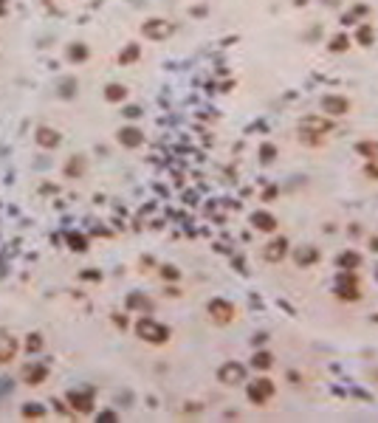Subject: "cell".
Here are the masks:
<instances>
[{"label": "cell", "mask_w": 378, "mask_h": 423, "mask_svg": "<svg viewBox=\"0 0 378 423\" xmlns=\"http://www.w3.org/2000/svg\"><path fill=\"white\" fill-rule=\"evenodd\" d=\"M73 406H76V409H79V412H88V409H91V401H88V398H82V395H73Z\"/></svg>", "instance_id": "17"}, {"label": "cell", "mask_w": 378, "mask_h": 423, "mask_svg": "<svg viewBox=\"0 0 378 423\" xmlns=\"http://www.w3.org/2000/svg\"><path fill=\"white\" fill-rule=\"evenodd\" d=\"M107 96H110V99H119V96H124V88H119V85H113Z\"/></svg>", "instance_id": "18"}, {"label": "cell", "mask_w": 378, "mask_h": 423, "mask_svg": "<svg viewBox=\"0 0 378 423\" xmlns=\"http://www.w3.org/2000/svg\"><path fill=\"white\" fill-rule=\"evenodd\" d=\"M144 34H150V37H167V34H170V25L161 23V20H153V23L144 25Z\"/></svg>", "instance_id": "9"}, {"label": "cell", "mask_w": 378, "mask_h": 423, "mask_svg": "<svg viewBox=\"0 0 378 423\" xmlns=\"http://www.w3.org/2000/svg\"><path fill=\"white\" fill-rule=\"evenodd\" d=\"M296 262L299 266H311V262H316V251H313V248H302V251H296Z\"/></svg>", "instance_id": "11"}, {"label": "cell", "mask_w": 378, "mask_h": 423, "mask_svg": "<svg viewBox=\"0 0 378 423\" xmlns=\"http://www.w3.org/2000/svg\"><path fill=\"white\" fill-rule=\"evenodd\" d=\"M254 367L268 369L271 367V356H268V353H257V356H254Z\"/></svg>", "instance_id": "16"}, {"label": "cell", "mask_w": 378, "mask_h": 423, "mask_svg": "<svg viewBox=\"0 0 378 423\" xmlns=\"http://www.w3.org/2000/svg\"><path fill=\"white\" fill-rule=\"evenodd\" d=\"M57 141H60V139H57V133H51V130H45V127L40 130V144L51 147V144H57Z\"/></svg>", "instance_id": "14"}, {"label": "cell", "mask_w": 378, "mask_h": 423, "mask_svg": "<svg viewBox=\"0 0 378 423\" xmlns=\"http://www.w3.org/2000/svg\"><path fill=\"white\" fill-rule=\"evenodd\" d=\"M136 136H139V133H133V130H127V133H124V141H127V144H136V141H139V139H136Z\"/></svg>", "instance_id": "19"}, {"label": "cell", "mask_w": 378, "mask_h": 423, "mask_svg": "<svg viewBox=\"0 0 378 423\" xmlns=\"http://www.w3.org/2000/svg\"><path fill=\"white\" fill-rule=\"evenodd\" d=\"M251 220H254V226H257V229H262V231H271L277 226V220L271 218V215H265V211H257Z\"/></svg>", "instance_id": "10"}, {"label": "cell", "mask_w": 378, "mask_h": 423, "mask_svg": "<svg viewBox=\"0 0 378 423\" xmlns=\"http://www.w3.org/2000/svg\"><path fill=\"white\" fill-rule=\"evenodd\" d=\"M136 333H139L144 341H153V345H164L167 338H170V327L158 325L155 319H141L136 325Z\"/></svg>", "instance_id": "1"}, {"label": "cell", "mask_w": 378, "mask_h": 423, "mask_svg": "<svg viewBox=\"0 0 378 423\" xmlns=\"http://www.w3.org/2000/svg\"><path fill=\"white\" fill-rule=\"evenodd\" d=\"M339 266H342V268H347V271H353V268L359 266V257H356V254H342Z\"/></svg>", "instance_id": "13"}, {"label": "cell", "mask_w": 378, "mask_h": 423, "mask_svg": "<svg viewBox=\"0 0 378 423\" xmlns=\"http://www.w3.org/2000/svg\"><path fill=\"white\" fill-rule=\"evenodd\" d=\"M285 251H288V240H274V243H268L265 246V260L268 262H277V260H282L285 257Z\"/></svg>", "instance_id": "6"}, {"label": "cell", "mask_w": 378, "mask_h": 423, "mask_svg": "<svg viewBox=\"0 0 378 423\" xmlns=\"http://www.w3.org/2000/svg\"><path fill=\"white\" fill-rule=\"evenodd\" d=\"M325 110H328V113H333V116H342V113H347V110H350V104L344 102V99L328 96V99H325Z\"/></svg>", "instance_id": "7"}, {"label": "cell", "mask_w": 378, "mask_h": 423, "mask_svg": "<svg viewBox=\"0 0 378 423\" xmlns=\"http://www.w3.org/2000/svg\"><path fill=\"white\" fill-rule=\"evenodd\" d=\"M336 296L339 299H359V288H356V274L353 271H344L342 277H339V288H336Z\"/></svg>", "instance_id": "5"}, {"label": "cell", "mask_w": 378, "mask_h": 423, "mask_svg": "<svg viewBox=\"0 0 378 423\" xmlns=\"http://www.w3.org/2000/svg\"><path fill=\"white\" fill-rule=\"evenodd\" d=\"M14 353H17V345H14V338H0V364L12 361Z\"/></svg>", "instance_id": "8"}, {"label": "cell", "mask_w": 378, "mask_h": 423, "mask_svg": "<svg viewBox=\"0 0 378 423\" xmlns=\"http://www.w3.org/2000/svg\"><path fill=\"white\" fill-rule=\"evenodd\" d=\"M271 395H274V384H271L268 378H260V381H254V384H249V398L254 401V404H268Z\"/></svg>", "instance_id": "3"}, {"label": "cell", "mask_w": 378, "mask_h": 423, "mask_svg": "<svg viewBox=\"0 0 378 423\" xmlns=\"http://www.w3.org/2000/svg\"><path fill=\"white\" fill-rule=\"evenodd\" d=\"M218 378H220V384H226V387H234V384H243L246 381V369L240 367V364H223L220 367V373H218Z\"/></svg>", "instance_id": "4"}, {"label": "cell", "mask_w": 378, "mask_h": 423, "mask_svg": "<svg viewBox=\"0 0 378 423\" xmlns=\"http://www.w3.org/2000/svg\"><path fill=\"white\" fill-rule=\"evenodd\" d=\"M302 130H319V133H325V130H328V124H325V121H319V119H308V121H302Z\"/></svg>", "instance_id": "12"}, {"label": "cell", "mask_w": 378, "mask_h": 423, "mask_svg": "<svg viewBox=\"0 0 378 423\" xmlns=\"http://www.w3.org/2000/svg\"><path fill=\"white\" fill-rule=\"evenodd\" d=\"M209 316H212V322H218V325H229V322H234L237 310H234L232 302H226V299H212V302H209Z\"/></svg>", "instance_id": "2"}, {"label": "cell", "mask_w": 378, "mask_h": 423, "mask_svg": "<svg viewBox=\"0 0 378 423\" xmlns=\"http://www.w3.org/2000/svg\"><path fill=\"white\" fill-rule=\"evenodd\" d=\"M23 375H25V381H43V378H45V369H43V367H34V369L29 367Z\"/></svg>", "instance_id": "15"}]
</instances>
